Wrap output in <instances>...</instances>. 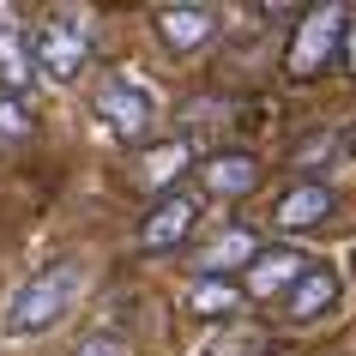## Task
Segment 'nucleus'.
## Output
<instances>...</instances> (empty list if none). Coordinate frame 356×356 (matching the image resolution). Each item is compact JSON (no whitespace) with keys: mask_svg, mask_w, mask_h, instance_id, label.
I'll list each match as a JSON object with an SVG mask.
<instances>
[{"mask_svg":"<svg viewBox=\"0 0 356 356\" xmlns=\"http://www.w3.org/2000/svg\"><path fill=\"white\" fill-rule=\"evenodd\" d=\"M79 296H85V266L79 260H49L42 272H31L13 290L6 314H0V332L6 338H37V332H49V326H60V320L73 314Z\"/></svg>","mask_w":356,"mask_h":356,"instance_id":"obj_1","label":"nucleus"},{"mask_svg":"<svg viewBox=\"0 0 356 356\" xmlns=\"http://www.w3.org/2000/svg\"><path fill=\"white\" fill-rule=\"evenodd\" d=\"M344 31H350V13L338 6V0H320L296 19L290 31V49H284V73L290 79H320L332 67V55L344 49Z\"/></svg>","mask_w":356,"mask_h":356,"instance_id":"obj_2","label":"nucleus"},{"mask_svg":"<svg viewBox=\"0 0 356 356\" xmlns=\"http://www.w3.org/2000/svg\"><path fill=\"white\" fill-rule=\"evenodd\" d=\"M31 55H37L42 79L73 85V79L91 67V24H85V13H49V19L31 31Z\"/></svg>","mask_w":356,"mask_h":356,"instance_id":"obj_3","label":"nucleus"},{"mask_svg":"<svg viewBox=\"0 0 356 356\" xmlns=\"http://www.w3.org/2000/svg\"><path fill=\"white\" fill-rule=\"evenodd\" d=\"M91 109L121 145H139V139H151V127H157V97H151V85H139L133 73H109L97 85Z\"/></svg>","mask_w":356,"mask_h":356,"instance_id":"obj_4","label":"nucleus"},{"mask_svg":"<svg viewBox=\"0 0 356 356\" xmlns=\"http://www.w3.org/2000/svg\"><path fill=\"white\" fill-rule=\"evenodd\" d=\"M308 266H314V260H308L302 248L266 242L260 254H254V266L242 272V296H254V302H284L302 278H308Z\"/></svg>","mask_w":356,"mask_h":356,"instance_id":"obj_5","label":"nucleus"},{"mask_svg":"<svg viewBox=\"0 0 356 356\" xmlns=\"http://www.w3.org/2000/svg\"><path fill=\"white\" fill-rule=\"evenodd\" d=\"M193 224H200V193L175 188V193H163V200H151L145 224H139V248H145V254H175V248L193 236Z\"/></svg>","mask_w":356,"mask_h":356,"instance_id":"obj_6","label":"nucleus"},{"mask_svg":"<svg viewBox=\"0 0 356 356\" xmlns=\"http://www.w3.org/2000/svg\"><path fill=\"white\" fill-rule=\"evenodd\" d=\"M157 42H163L169 55H200V49H211L218 42V31H224V13L218 6H193V0H181V6H157Z\"/></svg>","mask_w":356,"mask_h":356,"instance_id":"obj_7","label":"nucleus"},{"mask_svg":"<svg viewBox=\"0 0 356 356\" xmlns=\"http://www.w3.org/2000/svg\"><path fill=\"white\" fill-rule=\"evenodd\" d=\"M200 181L218 200H248V193L260 188V157L254 151H211L206 163H200Z\"/></svg>","mask_w":356,"mask_h":356,"instance_id":"obj_8","label":"nucleus"},{"mask_svg":"<svg viewBox=\"0 0 356 356\" xmlns=\"http://www.w3.org/2000/svg\"><path fill=\"white\" fill-rule=\"evenodd\" d=\"M260 236L254 229H224V236H211L206 248H200V260H193V278H229V272H248L254 266V254H260Z\"/></svg>","mask_w":356,"mask_h":356,"instance_id":"obj_9","label":"nucleus"},{"mask_svg":"<svg viewBox=\"0 0 356 356\" xmlns=\"http://www.w3.org/2000/svg\"><path fill=\"white\" fill-rule=\"evenodd\" d=\"M338 193L326 188V181H296V188H284V200L272 206V224L278 229H320L326 218H332Z\"/></svg>","mask_w":356,"mask_h":356,"instance_id":"obj_10","label":"nucleus"},{"mask_svg":"<svg viewBox=\"0 0 356 356\" xmlns=\"http://www.w3.org/2000/svg\"><path fill=\"white\" fill-rule=\"evenodd\" d=\"M188 163H193V145H188V139H163V145H151L145 157H139L133 181L163 200V193H175V181H181V169H188Z\"/></svg>","mask_w":356,"mask_h":356,"instance_id":"obj_11","label":"nucleus"},{"mask_svg":"<svg viewBox=\"0 0 356 356\" xmlns=\"http://www.w3.org/2000/svg\"><path fill=\"white\" fill-rule=\"evenodd\" d=\"M332 302H338V272H332V266H308V278H302L278 308H284L290 326H308V320H320Z\"/></svg>","mask_w":356,"mask_h":356,"instance_id":"obj_12","label":"nucleus"},{"mask_svg":"<svg viewBox=\"0 0 356 356\" xmlns=\"http://www.w3.org/2000/svg\"><path fill=\"white\" fill-rule=\"evenodd\" d=\"M37 79V55H31V31L6 19L0 24V97H24Z\"/></svg>","mask_w":356,"mask_h":356,"instance_id":"obj_13","label":"nucleus"},{"mask_svg":"<svg viewBox=\"0 0 356 356\" xmlns=\"http://www.w3.org/2000/svg\"><path fill=\"white\" fill-rule=\"evenodd\" d=\"M188 308L200 320H229L236 308H242V284H229V278H193Z\"/></svg>","mask_w":356,"mask_h":356,"instance_id":"obj_14","label":"nucleus"},{"mask_svg":"<svg viewBox=\"0 0 356 356\" xmlns=\"http://www.w3.org/2000/svg\"><path fill=\"white\" fill-rule=\"evenodd\" d=\"M31 109H24V97H0V151H13V145H24L31 139Z\"/></svg>","mask_w":356,"mask_h":356,"instance_id":"obj_15","label":"nucleus"},{"mask_svg":"<svg viewBox=\"0 0 356 356\" xmlns=\"http://www.w3.org/2000/svg\"><path fill=\"white\" fill-rule=\"evenodd\" d=\"M73 356H127V344H121L115 332H91V338L73 344Z\"/></svg>","mask_w":356,"mask_h":356,"instance_id":"obj_16","label":"nucleus"},{"mask_svg":"<svg viewBox=\"0 0 356 356\" xmlns=\"http://www.w3.org/2000/svg\"><path fill=\"white\" fill-rule=\"evenodd\" d=\"M344 60H350V73H356V13H350V31H344Z\"/></svg>","mask_w":356,"mask_h":356,"instance_id":"obj_17","label":"nucleus"},{"mask_svg":"<svg viewBox=\"0 0 356 356\" xmlns=\"http://www.w3.org/2000/svg\"><path fill=\"white\" fill-rule=\"evenodd\" d=\"M6 19H13V13H6V6H0V24H6Z\"/></svg>","mask_w":356,"mask_h":356,"instance_id":"obj_18","label":"nucleus"},{"mask_svg":"<svg viewBox=\"0 0 356 356\" xmlns=\"http://www.w3.org/2000/svg\"><path fill=\"white\" fill-rule=\"evenodd\" d=\"M350 266H356V248H350Z\"/></svg>","mask_w":356,"mask_h":356,"instance_id":"obj_19","label":"nucleus"},{"mask_svg":"<svg viewBox=\"0 0 356 356\" xmlns=\"http://www.w3.org/2000/svg\"><path fill=\"white\" fill-rule=\"evenodd\" d=\"M350 151H356V133H350Z\"/></svg>","mask_w":356,"mask_h":356,"instance_id":"obj_20","label":"nucleus"}]
</instances>
